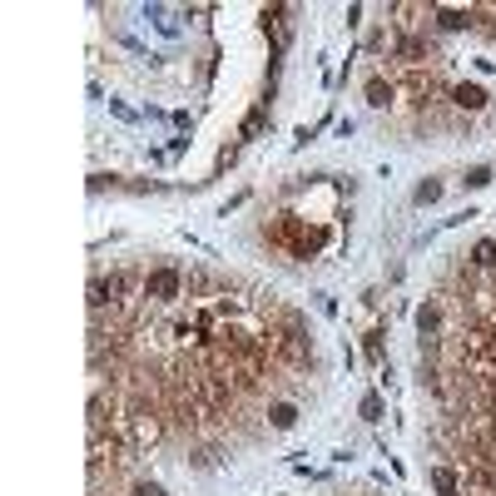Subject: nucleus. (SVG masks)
I'll return each mask as SVG.
<instances>
[{"label":"nucleus","mask_w":496,"mask_h":496,"mask_svg":"<svg viewBox=\"0 0 496 496\" xmlns=\"http://www.w3.org/2000/svg\"><path fill=\"white\" fill-rule=\"evenodd\" d=\"M268 422H273L278 432H288V427L298 422V407L293 402H273V407H268Z\"/></svg>","instance_id":"9d476101"},{"label":"nucleus","mask_w":496,"mask_h":496,"mask_svg":"<svg viewBox=\"0 0 496 496\" xmlns=\"http://www.w3.org/2000/svg\"><path fill=\"white\" fill-rule=\"evenodd\" d=\"M417 333H422V338H442V303H437V298L417 308Z\"/></svg>","instance_id":"39448f33"},{"label":"nucleus","mask_w":496,"mask_h":496,"mask_svg":"<svg viewBox=\"0 0 496 496\" xmlns=\"http://www.w3.org/2000/svg\"><path fill=\"white\" fill-rule=\"evenodd\" d=\"M487 90H482V85H467V80H462V85H452V104H457V109H467V114H477V109H487Z\"/></svg>","instance_id":"7ed1b4c3"},{"label":"nucleus","mask_w":496,"mask_h":496,"mask_svg":"<svg viewBox=\"0 0 496 496\" xmlns=\"http://www.w3.org/2000/svg\"><path fill=\"white\" fill-rule=\"evenodd\" d=\"M467 258H472V268H477V273H496V238H482Z\"/></svg>","instance_id":"1a4fd4ad"},{"label":"nucleus","mask_w":496,"mask_h":496,"mask_svg":"<svg viewBox=\"0 0 496 496\" xmlns=\"http://www.w3.org/2000/svg\"><path fill=\"white\" fill-rule=\"evenodd\" d=\"M412 198H417V203H437V198H442V184H437V179H422Z\"/></svg>","instance_id":"9b49d317"},{"label":"nucleus","mask_w":496,"mask_h":496,"mask_svg":"<svg viewBox=\"0 0 496 496\" xmlns=\"http://www.w3.org/2000/svg\"><path fill=\"white\" fill-rule=\"evenodd\" d=\"M363 417H368V422H378V417H383V397H363Z\"/></svg>","instance_id":"ddd939ff"},{"label":"nucleus","mask_w":496,"mask_h":496,"mask_svg":"<svg viewBox=\"0 0 496 496\" xmlns=\"http://www.w3.org/2000/svg\"><path fill=\"white\" fill-rule=\"evenodd\" d=\"M273 243H278V248H288L293 258H313V253L328 243V233H323V228H313V223H303V218H293V213H283V218L273 223Z\"/></svg>","instance_id":"f257e3e1"},{"label":"nucleus","mask_w":496,"mask_h":496,"mask_svg":"<svg viewBox=\"0 0 496 496\" xmlns=\"http://www.w3.org/2000/svg\"><path fill=\"white\" fill-rule=\"evenodd\" d=\"M134 496H169L159 482H134Z\"/></svg>","instance_id":"4468645a"},{"label":"nucleus","mask_w":496,"mask_h":496,"mask_svg":"<svg viewBox=\"0 0 496 496\" xmlns=\"http://www.w3.org/2000/svg\"><path fill=\"white\" fill-rule=\"evenodd\" d=\"M179 293H184V273H179V268L159 263V268H149V273H144V288H139V298H144V303H159V308H169Z\"/></svg>","instance_id":"f03ea898"},{"label":"nucleus","mask_w":496,"mask_h":496,"mask_svg":"<svg viewBox=\"0 0 496 496\" xmlns=\"http://www.w3.org/2000/svg\"><path fill=\"white\" fill-rule=\"evenodd\" d=\"M427 477H432V487H437V496H462V477H457L452 467H442V462H437V467H432Z\"/></svg>","instance_id":"0eeeda50"},{"label":"nucleus","mask_w":496,"mask_h":496,"mask_svg":"<svg viewBox=\"0 0 496 496\" xmlns=\"http://www.w3.org/2000/svg\"><path fill=\"white\" fill-rule=\"evenodd\" d=\"M487 184H492V169H487V164H482V169H472V174H467V189H487Z\"/></svg>","instance_id":"f8f14e48"},{"label":"nucleus","mask_w":496,"mask_h":496,"mask_svg":"<svg viewBox=\"0 0 496 496\" xmlns=\"http://www.w3.org/2000/svg\"><path fill=\"white\" fill-rule=\"evenodd\" d=\"M378 338H383V333H368V358H373V363H383V343H378Z\"/></svg>","instance_id":"2eb2a0df"},{"label":"nucleus","mask_w":496,"mask_h":496,"mask_svg":"<svg viewBox=\"0 0 496 496\" xmlns=\"http://www.w3.org/2000/svg\"><path fill=\"white\" fill-rule=\"evenodd\" d=\"M263 124H268V99H258V104L248 109V119H243L238 139H258V134H263Z\"/></svg>","instance_id":"6e6552de"},{"label":"nucleus","mask_w":496,"mask_h":496,"mask_svg":"<svg viewBox=\"0 0 496 496\" xmlns=\"http://www.w3.org/2000/svg\"><path fill=\"white\" fill-rule=\"evenodd\" d=\"M432 20H437L442 30H472V25H477L472 10H457V5H432Z\"/></svg>","instance_id":"20e7f679"},{"label":"nucleus","mask_w":496,"mask_h":496,"mask_svg":"<svg viewBox=\"0 0 496 496\" xmlns=\"http://www.w3.org/2000/svg\"><path fill=\"white\" fill-rule=\"evenodd\" d=\"M397 95H402V90H397L393 80H383V75H373V80H368V104H373V109H388V104H397Z\"/></svg>","instance_id":"423d86ee"}]
</instances>
